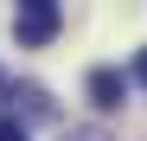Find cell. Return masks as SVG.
Returning a JSON list of instances; mask_svg holds the SVG:
<instances>
[{
	"mask_svg": "<svg viewBox=\"0 0 147 141\" xmlns=\"http://www.w3.org/2000/svg\"><path fill=\"white\" fill-rule=\"evenodd\" d=\"M134 83L147 90V45H141V52H134Z\"/></svg>",
	"mask_w": 147,
	"mask_h": 141,
	"instance_id": "cell-5",
	"label": "cell"
},
{
	"mask_svg": "<svg viewBox=\"0 0 147 141\" xmlns=\"http://www.w3.org/2000/svg\"><path fill=\"white\" fill-rule=\"evenodd\" d=\"M121 90H128V83H121V70H90V103L102 109V115L121 109Z\"/></svg>",
	"mask_w": 147,
	"mask_h": 141,
	"instance_id": "cell-2",
	"label": "cell"
},
{
	"mask_svg": "<svg viewBox=\"0 0 147 141\" xmlns=\"http://www.w3.org/2000/svg\"><path fill=\"white\" fill-rule=\"evenodd\" d=\"M64 26V13H58V0H19V19H13V39L19 45H51Z\"/></svg>",
	"mask_w": 147,
	"mask_h": 141,
	"instance_id": "cell-1",
	"label": "cell"
},
{
	"mask_svg": "<svg viewBox=\"0 0 147 141\" xmlns=\"http://www.w3.org/2000/svg\"><path fill=\"white\" fill-rule=\"evenodd\" d=\"M13 103L26 109V122H58V103L45 96L38 83H19V90H13Z\"/></svg>",
	"mask_w": 147,
	"mask_h": 141,
	"instance_id": "cell-3",
	"label": "cell"
},
{
	"mask_svg": "<svg viewBox=\"0 0 147 141\" xmlns=\"http://www.w3.org/2000/svg\"><path fill=\"white\" fill-rule=\"evenodd\" d=\"M0 141H32V128L19 122V115H0Z\"/></svg>",
	"mask_w": 147,
	"mask_h": 141,
	"instance_id": "cell-4",
	"label": "cell"
}]
</instances>
